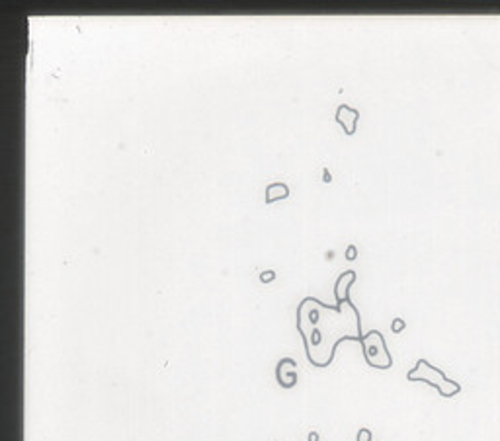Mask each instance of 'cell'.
<instances>
[{"instance_id": "7c38bea8", "label": "cell", "mask_w": 500, "mask_h": 441, "mask_svg": "<svg viewBox=\"0 0 500 441\" xmlns=\"http://www.w3.org/2000/svg\"><path fill=\"white\" fill-rule=\"evenodd\" d=\"M309 441H319V433H317V431H311V433H309Z\"/></svg>"}, {"instance_id": "3957f363", "label": "cell", "mask_w": 500, "mask_h": 441, "mask_svg": "<svg viewBox=\"0 0 500 441\" xmlns=\"http://www.w3.org/2000/svg\"><path fill=\"white\" fill-rule=\"evenodd\" d=\"M362 349H364V358L367 365L375 367V369H389L393 365V358L387 349L385 338L379 330H369L364 334L362 338Z\"/></svg>"}, {"instance_id": "5b68a950", "label": "cell", "mask_w": 500, "mask_h": 441, "mask_svg": "<svg viewBox=\"0 0 500 441\" xmlns=\"http://www.w3.org/2000/svg\"><path fill=\"white\" fill-rule=\"evenodd\" d=\"M358 119H360V111L350 108V106H346V104H342V106H338L336 110V121L342 127H344V131H346V135H354L356 133V127H358Z\"/></svg>"}, {"instance_id": "8fae6325", "label": "cell", "mask_w": 500, "mask_h": 441, "mask_svg": "<svg viewBox=\"0 0 500 441\" xmlns=\"http://www.w3.org/2000/svg\"><path fill=\"white\" fill-rule=\"evenodd\" d=\"M346 258H348V260H356V246H354V244H350L348 250H346Z\"/></svg>"}, {"instance_id": "8992f818", "label": "cell", "mask_w": 500, "mask_h": 441, "mask_svg": "<svg viewBox=\"0 0 500 441\" xmlns=\"http://www.w3.org/2000/svg\"><path fill=\"white\" fill-rule=\"evenodd\" d=\"M356 281V272L354 270H346L342 272L336 279V285H334V299H336V304H342L346 301H350L348 297V291H350V285Z\"/></svg>"}, {"instance_id": "6da1fadb", "label": "cell", "mask_w": 500, "mask_h": 441, "mask_svg": "<svg viewBox=\"0 0 500 441\" xmlns=\"http://www.w3.org/2000/svg\"><path fill=\"white\" fill-rule=\"evenodd\" d=\"M297 330L307 359L315 367H328L342 340L362 342L364 338L362 318L352 301L330 306L315 297H305L297 306Z\"/></svg>"}, {"instance_id": "30bf717a", "label": "cell", "mask_w": 500, "mask_h": 441, "mask_svg": "<svg viewBox=\"0 0 500 441\" xmlns=\"http://www.w3.org/2000/svg\"><path fill=\"white\" fill-rule=\"evenodd\" d=\"M274 277H276V272H272V270H268V272H262V274H260V279H262V281H272Z\"/></svg>"}, {"instance_id": "ba28073f", "label": "cell", "mask_w": 500, "mask_h": 441, "mask_svg": "<svg viewBox=\"0 0 500 441\" xmlns=\"http://www.w3.org/2000/svg\"><path fill=\"white\" fill-rule=\"evenodd\" d=\"M391 330L395 332V334L403 332L405 330V320H403V318H395V320H393V324H391Z\"/></svg>"}, {"instance_id": "277c9868", "label": "cell", "mask_w": 500, "mask_h": 441, "mask_svg": "<svg viewBox=\"0 0 500 441\" xmlns=\"http://www.w3.org/2000/svg\"><path fill=\"white\" fill-rule=\"evenodd\" d=\"M276 379H278L282 388H293L295 383H297V363H295V359H280V363L276 367Z\"/></svg>"}, {"instance_id": "7a4b0ae2", "label": "cell", "mask_w": 500, "mask_h": 441, "mask_svg": "<svg viewBox=\"0 0 500 441\" xmlns=\"http://www.w3.org/2000/svg\"><path fill=\"white\" fill-rule=\"evenodd\" d=\"M406 379L408 381H422V383H428L430 386L438 388V392L442 396H455L457 392H461V385L457 381H451L449 377H446V373L438 367L430 365L426 359H418L416 365L406 373Z\"/></svg>"}, {"instance_id": "4fadbf2b", "label": "cell", "mask_w": 500, "mask_h": 441, "mask_svg": "<svg viewBox=\"0 0 500 441\" xmlns=\"http://www.w3.org/2000/svg\"><path fill=\"white\" fill-rule=\"evenodd\" d=\"M330 180H332V178H330V172H328V170H325V182H330Z\"/></svg>"}, {"instance_id": "52a82bcc", "label": "cell", "mask_w": 500, "mask_h": 441, "mask_svg": "<svg viewBox=\"0 0 500 441\" xmlns=\"http://www.w3.org/2000/svg\"><path fill=\"white\" fill-rule=\"evenodd\" d=\"M289 195V188L282 182H274L266 188V203H274L276 199H285Z\"/></svg>"}, {"instance_id": "9c48e42d", "label": "cell", "mask_w": 500, "mask_h": 441, "mask_svg": "<svg viewBox=\"0 0 500 441\" xmlns=\"http://www.w3.org/2000/svg\"><path fill=\"white\" fill-rule=\"evenodd\" d=\"M358 441H373L371 439V431H369L367 427H362V429L358 431Z\"/></svg>"}]
</instances>
